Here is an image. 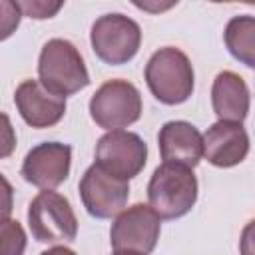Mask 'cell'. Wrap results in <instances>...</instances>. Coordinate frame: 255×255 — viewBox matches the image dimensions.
I'll list each match as a JSON object with an SVG mask.
<instances>
[{
	"instance_id": "cell-6",
	"label": "cell",
	"mask_w": 255,
	"mask_h": 255,
	"mask_svg": "<svg viewBox=\"0 0 255 255\" xmlns=\"http://www.w3.org/2000/svg\"><path fill=\"white\" fill-rule=\"evenodd\" d=\"M90 116L96 126L108 131L135 124L141 116L139 90L128 80H108L92 96Z\"/></svg>"
},
{
	"instance_id": "cell-12",
	"label": "cell",
	"mask_w": 255,
	"mask_h": 255,
	"mask_svg": "<svg viewBox=\"0 0 255 255\" xmlns=\"http://www.w3.org/2000/svg\"><path fill=\"white\" fill-rule=\"evenodd\" d=\"M249 153V135L237 122H215L203 133V157L215 167H233Z\"/></svg>"
},
{
	"instance_id": "cell-20",
	"label": "cell",
	"mask_w": 255,
	"mask_h": 255,
	"mask_svg": "<svg viewBox=\"0 0 255 255\" xmlns=\"http://www.w3.org/2000/svg\"><path fill=\"white\" fill-rule=\"evenodd\" d=\"M114 255H141V253H133V251H116Z\"/></svg>"
},
{
	"instance_id": "cell-4",
	"label": "cell",
	"mask_w": 255,
	"mask_h": 255,
	"mask_svg": "<svg viewBox=\"0 0 255 255\" xmlns=\"http://www.w3.org/2000/svg\"><path fill=\"white\" fill-rule=\"evenodd\" d=\"M30 233L40 243L74 241L78 235V219L70 201L52 189H42L28 205Z\"/></svg>"
},
{
	"instance_id": "cell-5",
	"label": "cell",
	"mask_w": 255,
	"mask_h": 255,
	"mask_svg": "<svg viewBox=\"0 0 255 255\" xmlns=\"http://www.w3.org/2000/svg\"><path fill=\"white\" fill-rule=\"evenodd\" d=\"M90 42L94 54L110 64L120 66L128 64L139 50L141 30L139 24L124 14H104L92 24Z\"/></svg>"
},
{
	"instance_id": "cell-18",
	"label": "cell",
	"mask_w": 255,
	"mask_h": 255,
	"mask_svg": "<svg viewBox=\"0 0 255 255\" xmlns=\"http://www.w3.org/2000/svg\"><path fill=\"white\" fill-rule=\"evenodd\" d=\"M239 253L241 255H255V219H251L241 231Z\"/></svg>"
},
{
	"instance_id": "cell-1",
	"label": "cell",
	"mask_w": 255,
	"mask_h": 255,
	"mask_svg": "<svg viewBox=\"0 0 255 255\" xmlns=\"http://www.w3.org/2000/svg\"><path fill=\"white\" fill-rule=\"evenodd\" d=\"M145 84L155 100L177 106L193 94V66L185 52L173 46L159 48L145 64Z\"/></svg>"
},
{
	"instance_id": "cell-15",
	"label": "cell",
	"mask_w": 255,
	"mask_h": 255,
	"mask_svg": "<svg viewBox=\"0 0 255 255\" xmlns=\"http://www.w3.org/2000/svg\"><path fill=\"white\" fill-rule=\"evenodd\" d=\"M223 40L235 60L247 68H255V16H233L225 26Z\"/></svg>"
},
{
	"instance_id": "cell-3",
	"label": "cell",
	"mask_w": 255,
	"mask_h": 255,
	"mask_svg": "<svg viewBox=\"0 0 255 255\" xmlns=\"http://www.w3.org/2000/svg\"><path fill=\"white\" fill-rule=\"evenodd\" d=\"M38 76L48 92L62 98L72 96L90 84L82 54L64 38H52L44 44L38 58Z\"/></svg>"
},
{
	"instance_id": "cell-14",
	"label": "cell",
	"mask_w": 255,
	"mask_h": 255,
	"mask_svg": "<svg viewBox=\"0 0 255 255\" xmlns=\"http://www.w3.org/2000/svg\"><path fill=\"white\" fill-rule=\"evenodd\" d=\"M249 88L239 74L223 70L215 76L211 86V106L221 122L241 124L249 114Z\"/></svg>"
},
{
	"instance_id": "cell-9",
	"label": "cell",
	"mask_w": 255,
	"mask_h": 255,
	"mask_svg": "<svg viewBox=\"0 0 255 255\" xmlns=\"http://www.w3.org/2000/svg\"><path fill=\"white\" fill-rule=\"evenodd\" d=\"M78 189L86 211L96 219L118 217L129 197V183L108 173L98 163L86 169Z\"/></svg>"
},
{
	"instance_id": "cell-7",
	"label": "cell",
	"mask_w": 255,
	"mask_h": 255,
	"mask_svg": "<svg viewBox=\"0 0 255 255\" xmlns=\"http://www.w3.org/2000/svg\"><path fill=\"white\" fill-rule=\"evenodd\" d=\"M161 231V217L151 205L135 203L124 209L110 229V243L116 251H133L147 255L155 249Z\"/></svg>"
},
{
	"instance_id": "cell-19",
	"label": "cell",
	"mask_w": 255,
	"mask_h": 255,
	"mask_svg": "<svg viewBox=\"0 0 255 255\" xmlns=\"http://www.w3.org/2000/svg\"><path fill=\"white\" fill-rule=\"evenodd\" d=\"M40 255H78V253L72 251L70 247L58 245V247H52V249H48V251H44V253H40Z\"/></svg>"
},
{
	"instance_id": "cell-13",
	"label": "cell",
	"mask_w": 255,
	"mask_h": 255,
	"mask_svg": "<svg viewBox=\"0 0 255 255\" xmlns=\"http://www.w3.org/2000/svg\"><path fill=\"white\" fill-rule=\"evenodd\" d=\"M157 145L161 159L167 163H181L193 169L203 157V135L183 120L163 124L157 133Z\"/></svg>"
},
{
	"instance_id": "cell-8",
	"label": "cell",
	"mask_w": 255,
	"mask_h": 255,
	"mask_svg": "<svg viewBox=\"0 0 255 255\" xmlns=\"http://www.w3.org/2000/svg\"><path fill=\"white\" fill-rule=\"evenodd\" d=\"M145 161L147 145L133 131L114 129L98 139L96 163L120 179L129 181L131 177H135L145 167Z\"/></svg>"
},
{
	"instance_id": "cell-17",
	"label": "cell",
	"mask_w": 255,
	"mask_h": 255,
	"mask_svg": "<svg viewBox=\"0 0 255 255\" xmlns=\"http://www.w3.org/2000/svg\"><path fill=\"white\" fill-rule=\"evenodd\" d=\"M20 10L36 20H44V18H52L60 8L62 2H40V0H32V2H18Z\"/></svg>"
},
{
	"instance_id": "cell-11",
	"label": "cell",
	"mask_w": 255,
	"mask_h": 255,
	"mask_svg": "<svg viewBox=\"0 0 255 255\" xmlns=\"http://www.w3.org/2000/svg\"><path fill=\"white\" fill-rule=\"evenodd\" d=\"M14 104L22 120L32 128H52L66 114V98L48 92L40 80H24L14 94Z\"/></svg>"
},
{
	"instance_id": "cell-2",
	"label": "cell",
	"mask_w": 255,
	"mask_h": 255,
	"mask_svg": "<svg viewBox=\"0 0 255 255\" xmlns=\"http://www.w3.org/2000/svg\"><path fill=\"white\" fill-rule=\"evenodd\" d=\"M147 199L161 219L183 217L197 201V177L193 169L163 161L155 167L147 183Z\"/></svg>"
},
{
	"instance_id": "cell-16",
	"label": "cell",
	"mask_w": 255,
	"mask_h": 255,
	"mask_svg": "<svg viewBox=\"0 0 255 255\" xmlns=\"http://www.w3.org/2000/svg\"><path fill=\"white\" fill-rule=\"evenodd\" d=\"M26 249V233L14 219L2 221V255H22Z\"/></svg>"
},
{
	"instance_id": "cell-10",
	"label": "cell",
	"mask_w": 255,
	"mask_h": 255,
	"mask_svg": "<svg viewBox=\"0 0 255 255\" xmlns=\"http://www.w3.org/2000/svg\"><path fill=\"white\" fill-rule=\"evenodd\" d=\"M72 147L60 141H44L34 145L22 161V177L40 187L54 189L64 183L70 175Z\"/></svg>"
}]
</instances>
